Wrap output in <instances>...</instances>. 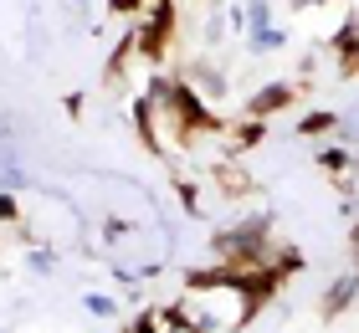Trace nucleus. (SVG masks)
I'll return each instance as SVG.
<instances>
[{"mask_svg":"<svg viewBox=\"0 0 359 333\" xmlns=\"http://www.w3.org/2000/svg\"><path fill=\"white\" fill-rule=\"evenodd\" d=\"M292 93H298V88H292V82H267L262 93H252L247 113H252V118H272L277 108H287V103H292Z\"/></svg>","mask_w":359,"mask_h":333,"instance_id":"f257e3e1","label":"nucleus"},{"mask_svg":"<svg viewBox=\"0 0 359 333\" xmlns=\"http://www.w3.org/2000/svg\"><path fill=\"white\" fill-rule=\"evenodd\" d=\"M349 303H359V272H344L329 282V292H323V318H339Z\"/></svg>","mask_w":359,"mask_h":333,"instance_id":"f03ea898","label":"nucleus"},{"mask_svg":"<svg viewBox=\"0 0 359 333\" xmlns=\"http://www.w3.org/2000/svg\"><path fill=\"white\" fill-rule=\"evenodd\" d=\"M344 123H339V113H308V118L298 123V133L303 139H318V133H339Z\"/></svg>","mask_w":359,"mask_h":333,"instance_id":"7ed1b4c3","label":"nucleus"},{"mask_svg":"<svg viewBox=\"0 0 359 333\" xmlns=\"http://www.w3.org/2000/svg\"><path fill=\"white\" fill-rule=\"evenodd\" d=\"M283 41H287V36H283L277 26H267V31H252V36H247V46H252V52H277Z\"/></svg>","mask_w":359,"mask_h":333,"instance_id":"20e7f679","label":"nucleus"},{"mask_svg":"<svg viewBox=\"0 0 359 333\" xmlns=\"http://www.w3.org/2000/svg\"><path fill=\"white\" fill-rule=\"evenodd\" d=\"M318 170H329V175H339V170H349V154L339 144H329V149H318Z\"/></svg>","mask_w":359,"mask_h":333,"instance_id":"39448f33","label":"nucleus"},{"mask_svg":"<svg viewBox=\"0 0 359 333\" xmlns=\"http://www.w3.org/2000/svg\"><path fill=\"white\" fill-rule=\"evenodd\" d=\"M272 26V6H267V0H252V11H247V36H252V31H267Z\"/></svg>","mask_w":359,"mask_h":333,"instance_id":"423d86ee","label":"nucleus"},{"mask_svg":"<svg viewBox=\"0 0 359 333\" xmlns=\"http://www.w3.org/2000/svg\"><path fill=\"white\" fill-rule=\"evenodd\" d=\"M83 303H88V313H97V318H108V313H113V297H103V292H88Z\"/></svg>","mask_w":359,"mask_h":333,"instance_id":"0eeeda50","label":"nucleus"},{"mask_svg":"<svg viewBox=\"0 0 359 333\" xmlns=\"http://www.w3.org/2000/svg\"><path fill=\"white\" fill-rule=\"evenodd\" d=\"M205 36H210V41H221V36H226V15H221V11H210V15H205Z\"/></svg>","mask_w":359,"mask_h":333,"instance_id":"6e6552de","label":"nucleus"},{"mask_svg":"<svg viewBox=\"0 0 359 333\" xmlns=\"http://www.w3.org/2000/svg\"><path fill=\"white\" fill-rule=\"evenodd\" d=\"M52 266H57L52 252H31V272H52Z\"/></svg>","mask_w":359,"mask_h":333,"instance_id":"1a4fd4ad","label":"nucleus"},{"mask_svg":"<svg viewBox=\"0 0 359 333\" xmlns=\"http://www.w3.org/2000/svg\"><path fill=\"white\" fill-rule=\"evenodd\" d=\"M0 221H15V195H0Z\"/></svg>","mask_w":359,"mask_h":333,"instance_id":"9d476101","label":"nucleus"},{"mask_svg":"<svg viewBox=\"0 0 359 333\" xmlns=\"http://www.w3.org/2000/svg\"><path fill=\"white\" fill-rule=\"evenodd\" d=\"M134 333H154V318H139V323H134Z\"/></svg>","mask_w":359,"mask_h":333,"instance_id":"9b49d317","label":"nucleus"},{"mask_svg":"<svg viewBox=\"0 0 359 333\" xmlns=\"http://www.w3.org/2000/svg\"><path fill=\"white\" fill-rule=\"evenodd\" d=\"M113 6H118V11H139V0H113Z\"/></svg>","mask_w":359,"mask_h":333,"instance_id":"f8f14e48","label":"nucleus"},{"mask_svg":"<svg viewBox=\"0 0 359 333\" xmlns=\"http://www.w3.org/2000/svg\"><path fill=\"white\" fill-rule=\"evenodd\" d=\"M292 6H318V0H292Z\"/></svg>","mask_w":359,"mask_h":333,"instance_id":"ddd939ff","label":"nucleus"},{"mask_svg":"<svg viewBox=\"0 0 359 333\" xmlns=\"http://www.w3.org/2000/svg\"><path fill=\"white\" fill-rule=\"evenodd\" d=\"M354 246H359V226H354Z\"/></svg>","mask_w":359,"mask_h":333,"instance_id":"4468645a","label":"nucleus"},{"mask_svg":"<svg viewBox=\"0 0 359 333\" xmlns=\"http://www.w3.org/2000/svg\"><path fill=\"white\" fill-rule=\"evenodd\" d=\"M354 170H359V159H354Z\"/></svg>","mask_w":359,"mask_h":333,"instance_id":"2eb2a0df","label":"nucleus"}]
</instances>
